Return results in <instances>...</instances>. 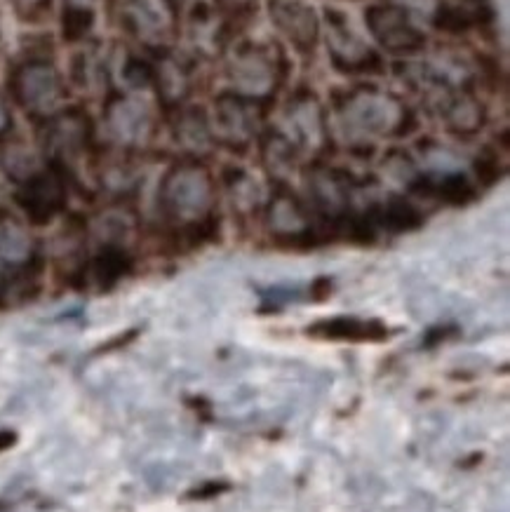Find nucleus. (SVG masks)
I'll return each instance as SVG.
<instances>
[{"label":"nucleus","instance_id":"b1692460","mask_svg":"<svg viewBox=\"0 0 510 512\" xmlns=\"http://www.w3.org/2000/svg\"><path fill=\"white\" fill-rule=\"evenodd\" d=\"M369 214H372L377 231L409 233L424 224V212H421L412 200L402 198V195H391V198L381 202V205L369 207Z\"/></svg>","mask_w":510,"mask_h":512},{"label":"nucleus","instance_id":"c756f323","mask_svg":"<svg viewBox=\"0 0 510 512\" xmlns=\"http://www.w3.org/2000/svg\"><path fill=\"white\" fill-rule=\"evenodd\" d=\"M15 118H12V106L8 94L0 90V139H5L12 132Z\"/></svg>","mask_w":510,"mask_h":512},{"label":"nucleus","instance_id":"0eeeda50","mask_svg":"<svg viewBox=\"0 0 510 512\" xmlns=\"http://www.w3.org/2000/svg\"><path fill=\"white\" fill-rule=\"evenodd\" d=\"M278 127L297 144L301 156L320 160L334 146L330 109L313 87H297L285 99Z\"/></svg>","mask_w":510,"mask_h":512},{"label":"nucleus","instance_id":"4468645a","mask_svg":"<svg viewBox=\"0 0 510 512\" xmlns=\"http://www.w3.org/2000/svg\"><path fill=\"white\" fill-rule=\"evenodd\" d=\"M266 12L280 40L301 59H313L322 36V17L308 0H266Z\"/></svg>","mask_w":510,"mask_h":512},{"label":"nucleus","instance_id":"c85d7f7f","mask_svg":"<svg viewBox=\"0 0 510 512\" xmlns=\"http://www.w3.org/2000/svg\"><path fill=\"white\" fill-rule=\"evenodd\" d=\"M12 8H15L17 17L24 22H40L45 15H50L52 0H10Z\"/></svg>","mask_w":510,"mask_h":512},{"label":"nucleus","instance_id":"f257e3e1","mask_svg":"<svg viewBox=\"0 0 510 512\" xmlns=\"http://www.w3.org/2000/svg\"><path fill=\"white\" fill-rule=\"evenodd\" d=\"M332 132L351 148H374L377 141L409 137L419 127V116L405 94L358 83L334 90L330 97Z\"/></svg>","mask_w":510,"mask_h":512},{"label":"nucleus","instance_id":"39448f33","mask_svg":"<svg viewBox=\"0 0 510 512\" xmlns=\"http://www.w3.org/2000/svg\"><path fill=\"white\" fill-rule=\"evenodd\" d=\"M160 106L144 92L111 90L102 104V130L106 144L120 151L142 153L158 137Z\"/></svg>","mask_w":510,"mask_h":512},{"label":"nucleus","instance_id":"7c9ffc66","mask_svg":"<svg viewBox=\"0 0 510 512\" xmlns=\"http://www.w3.org/2000/svg\"><path fill=\"white\" fill-rule=\"evenodd\" d=\"M351 3H355V0H351Z\"/></svg>","mask_w":510,"mask_h":512},{"label":"nucleus","instance_id":"ddd939ff","mask_svg":"<svg viewBox=\"0 0 510 512\" xmlns=\"http://www.w3.org/2000/svg\"><path fill=\"white\" fill-rule=\"evenodd\" d=\"M266 228L275 245L283 247H313L318 242L313 212L292 193L287 184H278L266 207Z\"/></svg>","mask_w":510,"mask_h":512},{"label":"nucleus","instance_id":"cd10ccee","mask_svg":"<svg viewBox=\"0 0 510 512\" xmlns=\"http://www.w3.org/2000/svg\"><path fill=\"white\" fill-rule=\"evenodd\" d=\"M506 163L501 160V153L496 151L494 146H485L480 151L478 160H475V174H478V181L482 186H492L503 177V167Z\"/></svg>","mask_w":510,"mask_h":512},{"label":"nucleus","instance_id":"2eb2a0df","mask_svg":"<svg viewBox=\"0 0 510 512\" xmlns=\"http://www.w3.org/2000/svg\"><path fill=\"white\" fill-rule=\"evenodd\" d=\"M69 200V177L57 167L45 165L43 170L17 186L15 202L33 226H45L66 210Z\"/></svg>","mask_w":510,"mask_h":512},{"label":"nucleus","instance_id":"423d86ee","mask_svg":"<svg viewBox=\"0 0 510 512\" xmlns=\"http://www.w3.org/2000/svg\"><path fill=\"white\" fill-rule=\"evenodd\" d=\"M97 127L83 106H64L38 123V151L45 163L62 170L66 177L95 153Z\"/></svg>","mask_w":510,"mask_h":512},{"label":"nucleus","instance_id":"5701e85b","mask_svg":"<svg viewBox=\"0 0 510 512\" xmlns=\"http://www.w3.org/2000/svg\"><path fill=\"white\" fill-rule=\"evenodd\" d=\"M132 256L127 254L123 245H111L104 242L99 252L85 264L83 278H90L99 289H111L130 273Z\"/></svg>","mask_w":510,"mask_h":512},{"label":"nucleus","instance_id":"4be33fe9","mask_svg":"<svg viewBox=\"0 0 510 512\" xmlns=\"http://www.w3.org/2000/svg\"><path fill=\"white\" fill-rule=\"evenodd\" d=\"M45 165L48 163L40 156L38 148L29 146L24 139L10 137V134L5 139H0V170L5 172V177L15 186L24 184L26 179H31Z\"/></svg>","mask_w":510,"mask_h":512},{"label":"nucleus","instance_id":"f3484780","mask_svg":"<svg viewBox=\"0 0 510 512\" xmlns=\"http://www.w3.org/2000/svg\"><path fill=\"white\" fill-rule=\"evenodd\" d=\"M123 24L151 55H160V52L174 47L172 12L160 8L158 0H127Z\"/></svg>","mask_w":510,"mask_h":512},{"label":"nucleus","instance_id":"dca6fc26","mask_svg":"<svg viewBox=\"0 0 510 512\" xmlns=\"http://www.w3.org/2000/svg\"><path fill=\"white\" fill-rule=\"evenodd\" d=\"M426 106L438 116L445 132L459 139H471L480 134L489 120L485 99L480 97V92H475V87H447L433 94Z\"/></svg>","mask_w":510,"mask_h":512},{"label":"nucleus","instance_id":"aec40b11","mask_svg":"<svg viewBox=\"0 0 510 512\" xmlns=\"http://www.w3.org/2000/svg\"><path fill=\"white\" fill-rule=\"evenodd\" d=\"M308 336L325 341H351V343H374L388 339V327L379 320H360L339 315V318L320 320L306 329Z\"/></svg>","mask_w":510,"mask_h":512},{"label":"nucleus","instance_id":"bb28decb","mask_svg":"<svg viewBox=\"0 0 510 512\" xmlns=\"http://www.w3.org/2000/svg\"><path fill=\"white\" fill-rule=\"evenodd\" d=\"M224 186L240 210H257L259 186L250 172L243 170V167H226Z\"/></svg>","mask_w":510,"mask_h":512},{"label":"nucleus","instance_id":"393cba45","mask_svg":"<svg viewBox=\"0 0 510 512\" xmlns=\"http://www.w3.org/2000/svg\"><path fill=\"white\" fill-rule=\"evenodd\" d=\"M95 0H64L62 33L66 43H80L95 29Z\"/></svg>","mask_w":510,"mask_h":512},{"label":"nucleus","instance_id":"f8f14e48","mask_svg":"<svg viewBox=\"0 0 510 512\" xmlns=\"http://www.w3.org/2000/svg\"><path fill=\"white\" fill-rule=\"evenodd\" d=\"M153 62V85L151 90L156 94V104L160 111L172 113L179 106L191 104V97L196 94L200 85V62L203 59L193 55L189 50H172L160 52L151 57Z\"/></svg>","mask_w":510,"mask_h":512},{"label":"nucleus","instance_id":"9b49d317","mask_svg":"<svg viewBox=\"0 0 510 512\" xmlns=\"http://www.w3.org/2000/svg\"><path fill=\"white\" fill-rule=\"evenodd\" d=\"M306 191H308V210L318 214L322 224L330 226L334 233L353 217V193L358 181L351 172L341 167L320 163L315 160L304 172Z\"/></svg>","mask_w":510,"mask_h":512},{"label":"nucleus","instance_id":"1a4fd4ad","mask_svg":"<svg viewBox=\"0 0 510 512\" xmlns=\"http://www.w3.org/2000/svg\"><path fill=\"white\" fill-rule=\"evenodd\" d=\"M271 106L261 101L247 99L243 94L231 90L217 92L212 99L210 127L217 146H224L233 153H247L257 144L259 134L264 132Z\"/></svg>","mask_w":510,"mask_h":512},{"label":"nucleus","instance_id":"7ed1b4c3","mask_svg":"<svg viewBox=\"0 0 510 512\" xmlns=\"http://www.w3.org/2000/svg\"><path fill=\"white\" fill-rule=\"evenodd\" d=\"M228 90L273 106L292 73V62L280 40L236 38L221 55Z\"/></svg>","mask_w":510,"mask_h":512},{"label":"nucleus","instance_id":"9d476101","mask_svg":"<svg viewBox=\"0 0 510 512\" xmlns=\"http://www.w3.org/2000/svg\"><path fill=\"white\" fill-rule=\"evenodd\" d=\"M365 26L381 55L414 59L428 47L424 29L416 24L412 12L393 0H379L365 8Z\"/></svg>","mask_w":510,"mask_h":512},{"label":"nucleus","instance_id":"412c9836","mask_svg":"<svg viewBox=\"0 0 510 512\" xmlns=\"http://www.w3.org/2000/svg\"><path fill=\"white\" fill-rule=\"evenodd\" d=\"M33 261H38V252L29 228L15 214L0 210V264L22 268Z\"/></svg>","mask_w":510,"mask_h":512},{"label":"nucleus","instance_id":"6ab92c4d","mask_svg":"<svg viewBox=\"0 0 510 512\" xmlns=\"http://www.w3.org/2000/svg\"><path fill=\"white\" fill-rule=\"evenodd\" d=\"M257 148L261 165L278 184H285V179L297 170L301 158H304L297 144L278 125L264 127V132L257 139Z\"/></svg>","mask_w":510,"mask_h":512},{"label":"nucleus","instance_id":"6e6552de","mask_svg":"<svg viewBox=\"0 0 510 512\" xmlns=\"http://www.w3.org/2000/svg\"><path fill=\"white\" fill-rule=\"evenodd\" d=\"M322 43L332 69L341 76H384L386 59L369 40L353 29L351 19L337 8H325Z\"/></svg>","mask_w":510,"mask_h":512},{"label":"nucleus","instance_id":"a878e982","mask_svg":"<svg viewBox=\"0 0 510 512\" xmlns=\"http://www.w3.org/2000/svg\"><path fill=\"white\" fill-rule=\"evenodd\" d=\"M259 0H214V12L233 38H240L245 26L257 17Z\"/></svg>","mask_w":510,"mask_h":512},{"label":"nucleus","instance_id":"f03ea898","mask_svg":"<svg viewBox=\"0 0 510 512\" xmlns=\"http://www.w3.org/2000/svg\"><path fill=\"white\" fill-rule=\"evenodd\" d=\"M158 205L167 224L179 233L207 238L214 224L217 205V179L203 160L181 158L160 179Z\"/></svg>","mask_w":510,"mask_h":512},{"label":"nucleus","instance_id":"20e7f679","mask_svg":"<svg viewBox=\"0 0 510 512\" xmlns=\"http://www.w3.org/2000/svg\"><path fill=\"white\" fill-rule=\"evenodd\" d=\"M8 99L31 120L50 118L64 109L69 83L50 55H24L8 73Z\"/></svg>","mask_w":510,"mask_h":512},{"label":"nucleus","instance_id":"a211bd4d","mask_svg":"<svg viewBox=\"0 0 510 512\" xmlns=\"http://www.w3.org/2000/svg\"><path fill=\"white\" fill-rule=\"evenodd\" d=\"M167 118H170L172 141L184 153V158L203 160L210 156L212 148H217L210 127V113L203 104H184L177 111L167 113Z\"/></svg>","mask_w":510,"mask_h":512}]
</instances>
